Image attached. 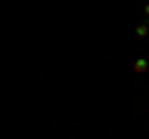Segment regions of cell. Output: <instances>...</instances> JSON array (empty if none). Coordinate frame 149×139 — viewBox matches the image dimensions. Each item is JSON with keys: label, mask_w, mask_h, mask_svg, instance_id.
<instances>
[{"label": "cell", "mask_w": 149, "mask_h": 139, "mask_svg": "<svg viewBox=\"0 0 149 139\" xmlns=\"http://www.w3.org/2000/svg\"><path fill=\"white\" fill-rule=\"evenodd\" d=\"M134 70H137V72H147V60H137V62H134Z\"/></svg>", "instance_id": "cell-1"}, {"label": "cell", "mask_w": 149, "mask_h": 139, "mask_svg": "<svg viewBox=\"0 0 149 139\" xmlns=\"http://www.w3.org/2000/svg\"><path fill=\"white\" fill-rule=\"evenodd\" d=\"M144 15H147V17H149V5H147V8H144Z\"/></svg>", "instance_id": "cell-3"}, {"label": "cell", "mask_w": 149, "mask_h": 139, "mask_svg": "<svg viewBox=\"0 0 149 139\" xmlns=\"http://www.w3.org/2000/svg\"><path fill=\"white\" fill-rule=\"evenodd\" d=\"M137 35H139V38H144V35H147V25H139L137 27Z\"/></svg>", "instance_id": "cell-2"}]
</instances>
